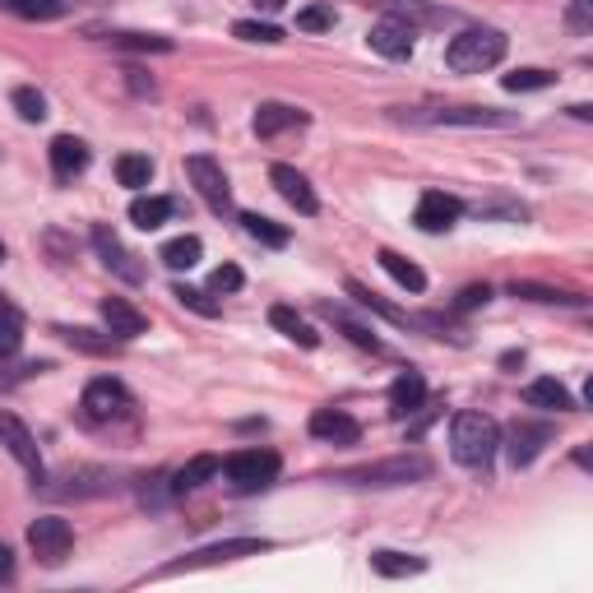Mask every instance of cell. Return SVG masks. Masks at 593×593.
Instances as JSON below:
<instances>
[{"instance_id":"cell-1","label":"cell","mask_w":593,"mask_h":593,"mask_svg":"<svg viewBox=\"0 0 593 593\" xmlns=\"http://www.w3.org/2000/svg\"><path fill=\"white\" fill-rule=\"evenodd\" d=\"M496 446H501V427L492 422L487 413H454V422H450V454H454V464L487 469Z\"/></svg>"},{"instance_id":"cell-2","label":"cell","mask_w":593,"mask_h":593,"mask_svg":"<svg viewBox=\"0 0 593 593\" xmlns=\"http://www.w3.org/2000/svg\"><path fill=\"white\" fill-rule=\"evenodd\" d=\"M422 477H431L427 454H394V459H376V464L329 473V482H348V487H408V482H422Z\"/></svg>"},{"instance_id":"cell-3","label":"cell","mask_w":593,"mask_h":593,"mask_svg":"<svg viewBox=\"0 0 593 593\" xmlns=\"http://www.w3.org/2000/svg\"><path fill=\"white\" fill-rule=\"evenodd\" d=\"M501 61H505V33L501 29H464L459 37H450V47H446V65L454 75H482Z\"/></svg>"},{"instance_id":"cell-4","label":"cell","mask_w":593,"mask_h":593,"mask_svg":"<svg viewBox=\"0 0 593 593\" xmlns=\"http://www.w3.org/2000/svg\"><path fill=\"white\" fill-rule=\"evenodd\" d=\"M270 547H274L270 538H228V542H213V547H200V552H190V557L158 565L149 580H172V575H190V570H209V565H223V561L260 557V552H270Z\"/></svg>"},{"instance_id":"cell-5","label":"cell","mask_w":593,"mask_h":593,"mask_svg":"<svg viewBox=\"0 0 593 593\" xmlns=\"http://www.w3.org/2000/svg\"><path fill=\"white\" fill-rule=\"evenodd\" d=\"M278 469H283V459L274 450H237L223 464V477L232 482V492L251 496V492H265L278 477Z\"/></svg>"},{"instance_id":"cell-6","label":"cell","mask_w":593,"mask_h":593,"mask_svg":"<svg viewBox=\"0 0 593 593\" xmlns=\"http://www.w3.org/2000/svg\"><path fill=\"white\" fill-rule=\"evenodd\" d=\"M186 177H190V186L200 190V200L218 218L232 213V182H228V172L209 158V153H190V158H186Z\"/></svg>"},{"instance_id":"cell-7","label":"cell","mask_w":593,"mask_h":593,"mask_svg":"<svg viewBox=\"0 0 593 593\" xmlns=\"http://www.w3.org/2000/svg\"><path fill=\"white\" fill-rule=\"evenodd\" d=\"M29 547H33V557L42 565H61L65 557H70V547H75V529L61 515H42V519L29 524Z\"/></svg>"},{"instance_id":"cell-8","label":"cell","mask_w":593,"mask_h":593,"mask_svg":"<svg viewBox=\"0 0 593 593\" xmlns=\"http://www.w3.org/2000/svg\"><path fill=\"white\" fill-rule=\"evenodd\" d=\"M79 408L89 422H117V417L130 413V389L117 376H98V381H89V389H84Z\"/></svg>"},{"instance_id":"cell-9","label":"cell","mask_w":593,"mask_h":593,"mask_svg":"<svg viewBox=\"0 0 593 593\" xmlns=\"http://www.w3.org/2000/svg\"><path fill=\"white\" fill-rule=\"evenodd\" d=\"M417 125H469V130H505L519 125V117L496 112V107H436V112L413 117Z\"/></svg>"},{"instance_id":"cell-10","label":"cell","mask_w":593,"mask_h":593,"mask_svg":"<svg viewBox=\"0 0 593 593\" xmlns=\"http://www.w3.org/2000/svg\"><path fill=\"white\" fill-rule=\"evenodd\" d=\"M94 251H98V260L107 265V274H117L121 283H144L140 255H135V251H125V241H121L112 228H107V223L94 228Z\"/></svg>"},{"instance_id":"cell-11","label":"cell","mask_w":593,"mask_h":593,"mask_svg":"<svg viewBox=\"0 0 593 593\" xmlns=\"http://www.w3.org/2000/svg\"><path fill=\"white\" fill-rule=\"evenodd\" d=\"M0 446H6V450L19 459V464L33 473V482H42V450H37V441H33V431L19 422L10 408H0Z\"/></svg>"},{"instance_id":"cell-12","label":"cell","mask_w":593,"mask_h":593,"mask_svg":"<svg viewBox=\"0 0 593 593\" xmlns=\"http://www.w3.org/2000/svg\"><path fill=\"white\" fill-rule=\"evenodd\" d=\"M413 37H417V29L408 24V19H394V14H385L381 24H371V33H366L371 52H381L385 61H408L413 56Z\"/></svg>"},{"instance_id":"cell-13","label":"cell","mask_w":593,"mask_h":593,"mask_svg":"<svg viewBox=\"0 0 593 593\" xmlns=\"http://www.w3.org/2000/svg\"><path fill=\"white\" fill-rule=\"evenodd\" d=\"M311 436L325 446H358L362 441V422L343 408H316L311 413Z\"/></svg>"},{"instance_id":"cell-14","label":"cell","mask_w":593,"mask_h":593,"mask_svg":"<svg viewBox=\"0 0 593 593\" xmlns=\"http://www.w3.org/2000/svg\"><path fill=\"white\" fill-rule=\"evenodd\" d=\"M542 446H552V427L547 422H515L510 436H505V454H510L515 469H529L542 454Z\"/></svg>"},{"instance_id":"cell-15","label":"cell","mask_w":593,"mask_h":593,"mask_svg":"<svg viewBox=\"0 0 593 593\" xmlns=\"http://www.w3.org/2000/svg\"><path fill=\"white\" fill-rule=\"evenodd\" d=\"M459 213H464V205H459L454 195H446V190H427L422 200H417L413 223L422 228V232H450V228L459 223Z\"/></svg>"},{"instance_id":"cell-16","label":"cell","mask_w":593,"mask_h":593,"mask_svg":"<svg viewBox=\"0 0 593 593\" xmlns=\"http://www.w3.org/2000/svg\"><path fill=\"white\" fill-rule=\"evenodd\" d=\"M427 408V381L422 371H399L389 385V417H399V422H408V417H417Z\"/></svg>"},{"instance_id":"cell-17","label":"cell","mask_w":593,"mask_h":593,"mask_svg":"<svg viewBox=\"0 0 593 593\" xmlns=\"http://www.w3.org/2000/svg\"><path fill=\"white\" fill-rule=\"evenodd\" d=\"M270 182H274V190H278L283 200H288L297 213H316V209H320V200H316L311 182H306L297 167H288V163H274V167H270Z\"/></svg>"},{"instance_id":"cell-18","label":"cell","mask_w":593,"mask_h":593,"mask_svg":"<svg viewBox=\"0 0 593 593\" xmlns=\"http://www.w3.org/2000/svg\"><path fill=\"white\" fill-rule=\"evenodd\" d=\"M102 320H107V334H117L121 343L140 339L149 329V316L140 311V306H130L125 297H102Z\"/></svg>"},{"instance_id":"cell-19","label":"cell","mask_w":593,"mask_h":593,"mask_svg":"<svg viewBox=\"0 0 593 593\" xmlns=\"http://www.w3.org/2000/svg\"><path fill=\"white\" fill-rule=\"evenodd\" d=\"M52 172H56V182H75L84 167H89V144L75 140V135H56L52 140Z\"/></svg>"},{"instance_id":"cell-20","label":"cell","mask_w":593,"mask_h":593,"mask_svg":"<svg viewBox=\"0 0 593 593\" xmlns=\"http://www.w3.org/2000/svg\"><path fill=\"white\" fill-rule=\"evenodd\" d=\"M56 334L75 348V353H89V358H117L121 353V339L117 334H98V329H79V325H56Z\"/></svg>"},{"instance_id":"cell-21","label":"cell","mask_w":593,"mask_h":593,"mask_svg":"<svg viewBox=\"0 0 593 593\" xmlns=\"http://www.w3.org/2000/svg\"><path fill=\"white\" fill-rule=\"evenodd\" d=\"M255 135L260 140H274V135H283V130H297V125H306V112H297V107H288V102H265L255 112Z\"/></svg>"},{"instance_id":"cell-22","label":"cell","mask_w":593,"mask_h":593,"mask_svg":"<svg viewBox=\"0 0 593 593\" xmlns=\"http://www.w3.org/2000/svg\"><path fill=\"white\" fill-rule=\"evenodd\" d=\"M524 404H529V408H542V413H570V408H575L570 389H565L561 381H552V376H542V381H534V385H524Z\"/></svg>"},{"instance_id":"cell-23","label":"cell","mask_w":593,"mask_h":593,"mask_svg":"<svg viewBox=\"0 0 593 593\" xmlns=\"http://www.w3.org/2000/svg\"><path fill=\"white\" fill-rule=\"evenodd\" d=\"M371 570H376L381 580H408V575H422L427 557H408V552H389V547H381V552H371Z\"/></svg>"},{"instance_id":"cell-24","label":"cell","mask_w":593,"mask_h":593,"mask_svg":"<svg viewBox=\"0 0 593 593\" xmlns=\"http://www.w3.org/2000/svg\"><path fill=\"white\" fill-rule=\"evenodd\" d=\"M218 469H223V464H218V459L213 454H195L190 459V464L186 469H177V473H172V496H186V492H200L205 487V482L218 473Z\"/></svg>"},{"instance_id":"cell-25","label":"cell","mask_w":593,"mask_h":593,"mask_svg":"<svg viewBox=\"0 0 593 593\" xmlns=\"http://www.w3.org/2000/svg\"><path fill=\"white\" fill-rule=\"evenodd\" d=\"M320 316H325L329 325H334V329H343V334H348V339H353L358 348H366V353H381V339H376V334H371V329H366V325H358L353 316H348V311H343V306H334V301H320Z\"/></svg>"},{"instance_id":"cell-26","label":"cell","mask_w":593,"mask_h":593,"mask_svg":"<svg viewBox=\"0 0 593 593\" xmlns=\"http://www.w3.org/2000/svg\"><path fill=\"white\" fill-rule=\"evenodd\" d=\"M270 325L278 329V334H288L297 348H320V334L311 329V320H301L293 306H274V311H270Z\"/></svg>"},{"instance_id":"cell-27","label":"cell","mask_w":593,"mask_h":593,"mask_svg":"<svg viewBox=\"0 0 593 593\" xmlns=\"http://www.w3.org/2000/svg\"><path fill=\"white\" fill-rule=\"evenodd\" d=\"M167 218H172V200H163V195H140V200H130V223L140 232H158Z\"/></svg>"},{"instance_id":"cell-28","label":"cell","mask_w":593,"mask_h":593,"mask_svg":"<svg viewBox=\"0 0 593 593\" xmlns=\"http://www.w3.org/2000/svg\"><path fill=\"white\" fill-rule=\"evenodd\" d=\"M376 260H381V270H385L394 283H399V288H408V293H422V288H427V274L417 270L413 260H404L399 251H381Z\"/></svg>"},{"instance_id":"cell-29","label":"cell","mask_w":593,"mask_h":593,"mask_svg":"<svg viewBox=\"0 0 593 593\" xmlns=\"http://www.w3.org/2000/svg\"><path fill=\"white\" fill-rule=\"evenodd\" d=\"M200 251H205L200 237H172L167 246L158 251V260L167 270H195V265H200Z\"/></svg>"},{"instance_id":"cell-30","label":"cell","mask_w":593,"mask_h":593,"mask_svg":"<svg viewBox=\"0 0 593 593\" xmlns=\"http://www.w3.org/2000/svg\"><path fill=\"white\" fill-rule=\"evenodd\" d=\"M348 297H358V306H366V311H376V316H385L389 325H408V329L417 325V320H413L408 311H394V306H389V301H381V297H376V293H371V288H362V283H358V278H348Z\"/></svg>"},{"instance_id":"cell-31","label":"cell","mask_w":593,"mask_h":593,"mask_svg":"<svg viewBox=\"0 0 593 593\" xmlns=\"http://www.w3.org/2000/svg\"><path fill=\"white\" fill-rule=\"evenodd\" d=\"M241 228H246L260 246H274V251L288 246V228H278L274 218H265V213H241Z\"/></svg>"},{"instance_id":"cell-32","label":"cell","mask_w":593,"mask_h":593,"mask_svg":"<svg viewBox=\"0 0 593 593\" xmlns=\"http://www.w3.org/2000/svg\"><path fill=\"white\" fill-rule=\"evenodd\" d=\"M117 182L130 186V190H140L153 182V158H144V153H121L117 158Z\"/></svg>"},{"instance_id":"cell-33","label":"cell","mask_w":593,"mask_h":593,"mask_svg":"<svg viewBox=\"0 0 593 593\" xmlns=\"http://www.w3.org/2000/svg\"><path fill=\"white\" fill-rule=\"evenodd\" d=\"M19 343H24V316L10 301H0V358H14Z\"/></svg>"},{"instance_id":"cell-34","label":"cell","mask_w":593,"mask_h":593,"mask_svg":"<svg viewBox=\"0 0 593 593\" xmlns=\"http://www.w3.org/2000/svg\"><path fill=\"white\" fill-rule=\"evenodd\" d=\"M0 6L14 10L19 19H37V24H47V19L65 14V0H0Z\"/></svg>"},{"instance_id":"cell-35","label":"cell","mask_w":593,"mask_h":593,"mask_svg":"<svg viewBox=\"0 0 593 593\" xmlns=\"http://www.w3.org/2000/svg\"><path fill=\"white\" fill-rule=\"evenodd\" d=\"M112 47H121V52H172V37H163V33H112Z\"/></svg>"},{"instance_id":"cell-36","label":"cell","mask_w":593,"mask_h":593,"mask_svg":"<svg viewBox=\"0 0 593 593\" xmlns=\"http://www.w3.org/2000/svg\"><path fill=\"white\" fill-rule=\"evenodd\" d=\"M510 297H524V301H547V306H580V297L557 293V288H542V283H510Z\"/></svg>"},{"instance_id":"cell-37","label":"cell","mask_w":593,"mask_h":593,"mask_svg":"<svg viewBox=\"0 0 593 593\" xmlns=\"http://www.w3.org/2000/svg\"><path fill=\"white\" fill-rule=\"evenodd\" d=\"M172 297H177L182 306H190L195 316H209V320H213L218 311H223V306H218L209 293H200V288H186V283H177V288H172Z\"/></svg>"},{"instance_id":"cell-38","label":"cell","mask_w":593,"mask_h":593,"mask_svg":"<svg viewBox=\"0 0 593 593\" xmlns=\"http://www.w3.org/2000/svg\"><path fill=\"white\" fill-rule=\"evenodd\" d=\"M10 102H14V112L24 117V121H33V125H37L42 117H47V98H42L37 89H14V94H10Z\"/></svg>"},{"instance_id":"cell-39","label":"cell","mask_w":593,"mask_h":593,"mask_svg":"<svg viewBox=\"0 0 593 593\" xmlns=\"http://www.w3.org/2000/svg\"><path fill=\"white\" fill-rule=\"evenodd\" d=\"M505 89L510 94H538V89H552V75L547 70H515V75H505Z\"/></svg>"},{"instance_id":"cell-40","label":"cell","mask_w":593,"mask_h":593,"mask_svg":"<svg viewBox=\"0 0 593 593\" xmlns=\"http://www.w3.org/2000/svg\"><path fill=\"white\" fill-rule=\"evenodd\" d=\"M334 6H306L301 14H297V29L301 33H325V29H334Z\"/></svg>"},{"instance_id":"cell-41","label":"cell","mask_w":593,"mask_h":593,"mask_svg":"<svg viewBox=\"0 0 593 593\" xmlns=\"http://www.w3.org/2000/svg\"><path fill=\"white\" fill-rule=\"evenodd\" d=\"M232 37H241V42H283V33L274 24H260V19H237Z\"/></svg>"},{"instance_id":"cell-42","label":"cell","mask_w":593,"mask_h":593,"mask_svg":"<svg viewBox=\"0 0 593 593\" xmlns=\"http://www.w3.org/2000/svg\"><path fill=\"white\" fill-rule=\"evenodd\" d=\"M241 283H246V278H241L237 265H218V270L209 274V293H237Z\"/></svg>"},{"instance_id":"cell-43","label":"cell","mask_w":593,"mask_h":593,"mask_svg":"<svg viewBox=\"0 0 593 593\" xmlns=\"http://www.w3.org/2000/svg\"><path fill=\"white\" fill-rule=\"evenodd\" d=\"M492 301V288H487V283H473V288H464V293H459V311H477V306H487Z\"/></svg>"},{"instance_id":"cell-44","label":"cell","mask_w":593,"mask_h":593,"mask_svg":"<svg viewBox=\"0 0 593 593\" xmlns=\"http://www.w3.org/2000/svg\"><path fill=\"white\" fill-rule=\"evenodd\" d=\"M570 29H580V33L593 29V0H570Z\"/></svg>"},{"instance_id":"cell-45","label":"cell","mask_w":593,"mask_h":593,"mask_svg":"<svg viewBox=\"0 0 593 593\" xmlns=\"http://www.w3.org/2000/svg\"><path fill=\"white\" fill-rule=\"evenodd\" d=\"M125 75H130V89H135L140 98H144V94L153 98V79H144V70H125Z\"/></svg>"},{"instance_id":"cell-46","label":"cell","mask_w":593,"mask_h":593,"mask_svg":"<svg viewBox=\"0 0 593 593\" xmlns=\"http://www.w3.org/2000/svg\"><path fill=\"white\" fill-rule=\"evenodd\" d=\"M10 575H14V552H10L6 542H0V584H6Z\"/></svg>"},{"instance_id":"cell-47","label":"cell","mask_w":593,"mask_h":593,"mask_svg":"<svg viewBox=\"0 0 593 593\" xmlns=\"http://www.w3.org/2000/svg\"><path fill=\"white\" fill-rule=\"evenodd\" d=\"M255 10H265V14H274V10H283V0H251Z\"/></svg>"},{"instance_id":"cell-48","label":"cell","mask_w":593,"mask_h":593,"mask_svg":"<svg viewBox=\"0 0 593 593\" xmlns=\"http://www.w3.org/2000/svg\"><path fill=\"white\" fill-rule=\"evenodd\" d=\"M0 260H6V246H0Z\"/></svg>"}]
</instances>
